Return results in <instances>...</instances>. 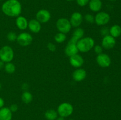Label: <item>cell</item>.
<instances>
[{"mask_svg":"<svg viewBox=\"0 0 121 120\" xmlns=\"http://www.w3.org/2000/svg\"><path fill=\"white\" fill-rule=\"evenodd\" d=\"M2 11L9 17H17L22 11V6L18 0H7L2 4Z\"/></svg>","mask_w":121,"mask_h":120,"instance_id":"cell-1","label":"cell"},{"mask_svg":"<svg viewBox=\"0 0 121 120\" xmlns=\"http://www.w3.org/2000/svg\"><path fill=\"white\" fill-rule=\"evenodd\" d=\"M76 45L79 51L87 52L94 47L95 41L91 37H83L78 41Z\"/></svg>","mask_w":121,"mask_h":120,"instance_id":"cell-2","label":"cell"},{"mask_svg":"<svg viewBox=\"0 0 121 120\" xmlns=\"http://www.w3.org/2000/svg\"><path fill=\"white\" fill-rule=\"evenodd\" d=\"M14 51L9 46H4L0 49V60L4 62H11L14 59Z\"/></svg>","mask_w":121,"mask_h":120,"instance_id":"cell-3","label":"cell"},{"mask_svg":"<svg viewBox=\"0 0 121 120\" xmlns=\"http://www.w3.org/2000/svg\"><path fill=\"white\" fill-rule=\"evenodd\" d=\"M57 112L60 116L64 118L68 117L73 113V107L69 102H63L59 105Z\"/></svg>","mask_w":121,"mask_h":120,"instance_id":"cell-4","label":"cell"},{"mask_svg":"<svg viewBox=\"0 0 121 120\" xmlns=\"http://www.w3.org/2000/svg\"><path fill=\"white\" fill-rule=\"evenodd\" d=\"M56 27L60 32L67 34L72 28V25L70 21L65 18H60L57 21Z\"/></svg>","mask_w":121,"mask_h":120,"instance_id":"cell-5","label":"cell"},{"mask_svg":"<svg viewBox=\"0 0 121 120\" xmlns=\"http://www.w3.org/2000/svg\"><path fill=\"white\" fill-rule=\"evenodd\" d=\"M111 20L109 14L106 12H98L95 16V22L99 26H104L107 24Z\"/></svg>","mask_w":121,"mask_h":120,"instance_id":"cell-6","label":"cell"},{"mask_svg":"<svg viewBox=\"0 0 121 120\" xmlns=\"http://www.w3.org/2000/svg\"><path fill=\"white\" fill-rule=\"evenodd\" d=\"M33 38L31 35L27 32H22L17 36V41L20 45L27 47L30 45L33 42Z\"/></svg>","mask_w":121,"mask_h":120,"instance_id":"cell-7","label":"cell"},{"mask_svg":"<svg viewBox=\"0 0 121 120\" xmlns=\"http://www.w3.org/2000/svg\"><path fill=\"white\" fill-rule=\"evenodd\" d=\"M96 62L98 65L102 68H107L111 64V59L108 54L102 53L96 56Z\"/></svg>","mask_w":121,"mask_h":120,"instance_id":"cell-8","label":"cell"},{"mask_svg":"<svg viewBox=\"0 0 121 120\" xmlns=\"http://www.w3.org/2000/svg\"><path fill=\"white\" fill-rule=\"evenodd\" d=\"M51 19V14L47 9H40L36 14V20L41 24L48 22Z\"/></svg>","mask_w":121,"mask_h":120,"instance_id":"cell-9","label":"cell"},{"mask_svg":"<svg viewBox=\"0 0 121 120\" xmlns=\"http://www.w3.org/2000/svg\"><path fill=\"white\" fill-rule=\"evenodd\" d=\"M116 45V40L110 35L104 36L102 40V47L105 49H111Z\"/></svg>","mask_w":121,"mask_h":120,"instance_id":"cell-10","label":"cell"},{"mask_svg":"<svg viewBox=\"0 0 121 120\" xmlns=\"http://www.w3.org/2000/svg\"><path fill=\"white\" fill-rule=\"evenodd\" d=\"M83 17L82 14L79 12H74L71 15L70 18V22L72 27L78 28L82 23Z\"/></svg>","mask_w":121,"mask_h":120,"instance_id":"cell-11","label":"cell"},{"mask_svg":"<svg viewBox=\"0 0 121 120\" xmlns=\"http://www.w3.org/2000/svg\"><path fill=\"white\" fill-rule=\"evenodd\" d=\"M69 58L70 64L72 67L74 68H79L83 65L84 62H85L82 56L78 54L73 55Z\"/></svg>","mask_w":121,"mask_h":120,"instance_id":"cell-12","label":"cell"},{"mask_svg":"<svg viewBox=\"0 0 121 120\" xmlns=\"http://www.w3.org/2000/svg\"><path fill=\"white\" fill-rule=\"evenodd\" d=\"M87 73L84 69L82 68H78L76 69L72 74L73 79L76 82H80L82 81L86 78Z\"/></svg>","mask_w":121,"mask_h":120,"instance_id":"cell-13","label":"cell"},{"mask_svg":"<svg viewBox=\"0 0 121 120\" xmlns=\"http://www.w3.org/2000/svg\"><path fill=\"white\" fill-rule=\"evenodd\" d=\"M84 34H85V31L83 29L81 28H76L74 30L73 32V35H72V37L69 41V42H71V43L76 44L78 41H79L80 39L82 38L83 37Z\"/></svg>","mask_w":121,"mask_h":120,"instance_id":"cell-14","label":"cell"},{"mask_svg":"<svg viewBox=\"0 0 121 120\" xmlns=\"http://www.w3.org/2000/svg\"><path fill=\"white\" fill-rule=\"evenodd\" d=\"M78 52H79V50H78L76 44L68 42V44L65 49V52L66 55L69 57H70L78 54Z\"/></svg>","mask_w":121,"mask_h":120,"instance_id":"cell-15","label":"cell"},{"mask_svg":"<svg viewBox=\"0 0 121 120\" xmlns=\"http://www.w3.org/2000/svg\"><path fill=\"white\" fill-rule=\"evenodd\" d=\"M28 28L33 33H39L41 31V25L36 19H33L28 22Z\"/></svg>","mask_w":121,"mask_h":120,"instance_id":"cell-16","label":"cell"},{"mask_svg":"<svg viewBox=\"0 0 121 120\" xmlns=\"http://www.w3.org/2000/svg\"><path fill=\"white\" fill-rule=\"evenodd\" d=\"M15 24L18 29L20 30H25L28 28V22L26 18L23 16H18L15 20Z\"/></svg>","mask_w":121,"mask_h":120,"instance_id":"cell-17","label":"cell"},{"mask_svg":"<svg viewBox=\"0 0 121 120\" xmlns=\"http://www.w3.org/2000/svg\"><path fill=\"white\" fill-rule=\"evenodd\" d=\"M89 7L92 11L98 12L102 8V2L101 0H90Z\"/></svg>","mask_w":121,"mask_h":120,"instance_id":"cell-18","label":"cell"},{"mask_svg":"<svg viewBox=\"0 0 121 120\" xmlns=\"http://www.w3.org/2000/svg\"><path fill=\"white\" fill-rule=\"evenodd\" d=\"M13 112L9 108L2 107L0 109V120H11Z\"/></svg>","mask_w":121,"mask_h":120,"instance_id":"cell-19","label":"cell"},{"mask_svg":"<svg viewBox=\"0 0 121 120\" xmlns=\"http://www.w3.org/2000/svg\"><path fill=\"white\" fill-rule=\"evenodd\" d=\"M109 35L113 38L119 37L121 35V27L119 25H113L109 29Z\"/></svg>","mask_w":121,"mask_h":120,"instance_id":"cell-20","label":"cell"},{"mask_svg":"<svg viewBox=\"0 0 121 120\" xmlns=\"http://www.w3.org/2000/svg\"><path fill=\"white\" fill-rule=\"evenodd\" d=\"M44 116L47 120H56L58 117V113L54 109H48L45 112Z\"/></svg>","mask_w":121,"mask_h":120,"instance_id":"cell-21","label":"cell"},{"mask_svg":"<svg viewBox=\"0 0 121 120\" xmlns=\"http://www.w3.org/2000/svg\"><path fill=\"white\" fill-rule=\"evenodd\" d=\"M33 95L28 91H25L21 95V100L25 104H30L33 101Z\"/></svg>","mask_w":121,"mask_h":120,"instance_id":"cell-22","label":"cell"},{"mask_svg":"<svg viewBox=\"0 0 121 120\" xmlns=\"http://www.w3.org/2000/svg\"><path fill=\"white\" fill-rule=\"evenodd\" d=\"M4 70L7 73L9 74H12L15 72V66L14 64L11 62H7L4 65Z\"/></svg>","mask_w":121,"mask_h":120,"instance_id":"cell-23","label":"cell"},{"mask_svg":"<svg viewBox=\"0 0 121 120\" xmlns=\"http://www.w3.org/2000/svg\"><path fill=\"white\" fill-rule=\"evenodd\" d=\"M66 40V34H64V33L60 32L56 34V35L54 36V40L56 41V42H57V43H63L64 41H65V40Z\"/></svg>","mask_w":121,"mask_h":120,"instance_id":"cell-24","label":"cell"},{"mask_svg":"<svg viewBox=\"0 0 121 120\" xmlns=\"http://www.w3.org/2000/svg\"><path fill=\"white\" fill-rule=\"evenodd\" d=\"M17 36L18 35H17L16 33H15L14 32L11 31L9 32H8V34H7V38L10 42H14V41H17Z\"/></svg>","mask_w":121,"mask_h":120,"instance_id":"cell-25","label":"cell"},{"mask_svg":"<svg viewBox=\"0 0 121 120\" xmlns=\"http://www.w3.org/2000/svg\"><path fill=\"white\" fill-rule=\"evenodd\" d=\"M85 20L89 24H93L95 22V16L91 14H87L85 15Z\"/></svg>","mask_w":121,"mask_h":120,"instance_id":"cell-26","label":"cell"},{"mask_svg":"<svg viewBox=\"0 0 121 120\" xmlns=\"http://www.w3.org/2000/svg\"><path fill=\"white\" fill-rule=\"evenodd\" d=\"M93 48H94L95 52V53L97 55H99V54L103 53V47L101 45H97L94 46Z\"/></svg>","mask_w":121,"mask_h":120,"instance_id":"cell-27","label":"cell"},{"mask_svg":"<svg viewBox=\"0 0 121 120\" xmlns=\"http://www.w3.org/2000/svg\"><path fill=\"white\" fill-rule=\"evenodd\" d=\"M90 0H76V2L78 5L80 7H85L89 2Z\"/></svg>","mask_w":121,"mask_h":120,"instance_id":"cell-28","label":"cell"},{"mask_svg":"<svg viewBox=\"0 0 121 120\" xmlns=\"http://www.w3.org/2000/svg\"><path fill=\"white\" fill-rule=\"evenodd\" d=\"M100 33H101V35L102 36H105L106 35H109V29L107 28V27H104L101 29V31H100Z\"/></svg>","mask_w":121,"mask_h":120,"instance_id":"cell-29","label":"cell"},{"mask_svg":"<svg viewBox=\"0 0 121 120\" xmlns=\"http://www.w3.org/2000/svg\"><path fill=\"white\" fill-rule=\"evenodd\" d=\"M47 47V48L48 49V50L52 52L55 51L56 49V45L53 43H52V42L48 43Z\"/></svg>","mask_w":121,"mask_h":120,"instance_id":"cell-30","label":"cell"},{"mask_svg":"<svg viewBox=\"0 0 121 120\" xmlns=\"http://www.w3.org/2000/svg\"><path fill=\"white\" fill-rule=\"evenodd\" d=\"M9 108L12 112H16L18 110V105L17 104H12L9 107Z\"/></svg>","mask_w":121,"mask_h":120,"instance_id":"cell-31","label":"cell"},{"mask_svg":"<svg viewBox=\"0 0 121 120\" xmlns=\"http://www.w3.org/2000/svg\"><path fill=\"white\" fill-rule=\"evenodd\" d=\"M4 105V101L2 98L0 97V109L2 108Z\"/></svg>","mask_w":121,"mask_h":120,"instance_id":"cell-32","label":"cell"},{"mask_svg":"<svg viewBox=\"0 0 121 120\" xmlns=\"http://www.w3.org/2000/svg\"><path fill=\"white\" fill-rule=\"evenodd\" d=\"M4 62L1 61V60H0V69H2V68H4Z\"/></svg>","mask_w":121,"mask_h":120,"instance_id":"cell-33","label":"cell"},{"mask_svg":"<svg viewBox=\"0 0 121 120\" xmlns=\"http://www.w3.org/2000/svg\"><path fill=\"white\" fill-rule=\"evenodd\" d=\"M56 120H65V118L62 117V116H59V117L57 118V119Z\"/></svg>","mask_w":121,"mask_h":120,"instance_id":"cell-34","label":"cell"},{"mask_svg":"<svg viewBox=\"0 0 121 120\" xmlns=\"http://www.w3.org/2000/svg\"><path fill=\"white\" fill-rule=\"evenodd\" d=\"M66 1H73V0H66Z\"/></svg>","mask_w":121,"mask_h":120,"instance_id":"cell-35","label":"cell"},{"mask_svg":"<svg viewBox=\"0 0 121 120\" xmlns=\"http://www.w3.org/2000/svg\"><path fill=\"white\" fill-rule=\"evenodd\" d=\"M1 83H0V89H1Z\"/></svg>","mask_w":121,"mask_h":120,"instance_id":"cell-36","label":"cell"},{"mask_svg":"<svg viewBox=\"0 0 121 120\" xmlns=\"http://www.w3.org/2000/svg\"><path fill=\"white\" fill-rule=\"evenodd\" d=\"M73 120V119H70V120Z\"/></svg>","mask_w":121,"mask_h":120,"instance_id":"cell-37","label":"cell"},{"mask_svg":"<svg viewBox=\"0 0 121 120\" xmlns=\"http://www.w3.org/2000/svg\"><path fill=\"white\" fill-rule=\"evenodd\" d=\"M0 1H2V0H0Z\"/></svg>","mask_w":121,"mask_h":120,"instance_id":"cell-38","label":"cell"}]
</instances>
